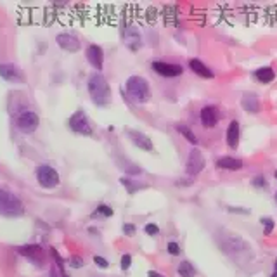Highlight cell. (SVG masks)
Listing matches in <instances>:
<instances>
[{"instance_id": "1", "label": "cell", "mask_w": 277, "mask_h": 277, "mask_svg": "<svg viewBox=\"0 0 277 277\" xmlns=\"http://www.w3.org/2000/svg\"><path fill=\"white\" fill-rule=\"evenodd\" d=\"M87 88L90 94L92 103L95 106L106 107L111 103V88L107 80L104 78L101 73H92L87 80Z\"/></svg>"}, {"instance_id": "2", "label": "cell", "mask_w": 277, "mask_h": 277, "mask_svg": "<svg viewBox=\"0 0 277 277\" xmlns=\"http://www.w3.org/2000/svg\"><path fill=\"white\" fill-rule=\"evenodd\" d=\"M125 88H127V94H128L130 101H133V103L137 104L148 103L149 97H151V88H149L148 80L139 75L130 76L128 80L125 82Z\"/></svg>"}, {"instance_id": "3", "label": "cell", "mask_w": 277, "mask_h": 277, "mask_svg": "<svg viewBox=\"0 0 277 277\" xmlns=\"http://www.w3.org/2000/svg\"><path fill=\"white\" fill-rule=\"evenodd\" d=\"M24 213L23 203L11 191L0 189V215L4 216H19Z\"/></svg>"}, {"instance_id": "4", "label": "cell", "mask_w": 277, "mask_h": 277, "mask_svg": "<svg viewBox=\"0 0 277 277\" xmlns=\"http://www.w3.org/2000/svg\"><path fill=\"white\" fill-rule=\"evenodd\" d=\"M37 180L43 189H54V187H57L59 182H61L59 173L50 165H40L37 168Z\"/></svg>"}, {"instance_id": "5", "label": "cell", "mask_w": 277, "mask_h": 277, "mask_svg": "<svg viewBox=\"0 0 277 277\" xmlns=\"http://www.w3.org/2000/svg\"><path fill=\"white\" fill-rule=\"evenodd\" d=\"M69 128H71L73 132L80 133V135H92V133H94L92 123L84 109H78L76 113L71 114V118H69Z\"/></svg>"}, {"instance_id": "6", "label": "cell", "mask_w": 277, "mask_h": 277, "mask_svg": "<svg viewBox=\"0 0 277 277\" xmlns=\"http://www.w3.org/2000/svg\"><path fill=\"white\" fill-rule=\"evenodd\" d=\"M38 125H40V118L35 111H23L16 118V127L23 133H33L38 128Z\"/></svg>"}, {"instance_id": "7", "label": "cell", "mask_w": 277, "mask_h": 277, "mask_svg": "<svg viewBox=\"0 0 277 277\" xmlns=\"http://www.w3.org/2000/svg\"><path fill=\"white\" fill-rule=\"evenodd\" d=\"M152 71H156L158 75L167 76V78H175L180 76L184 73V68L180 64H173V63H163V61H154L151 64Z\"/></svg>"}, {"instance_id": "8", "label": "cell", "mask_w": 277, "mask_h": 277, "mask_svg": "<svg viewBox=\"0 0 277 277\" xmlns=\"http://www.w3.org/2000/svg\"><path fill=\"white\" fill-rule=\"evenodd\" d=\"M206 161H205V156L199 149H191L189 152V158H187V165H186V170L189 175H197L201 173L203 168H205Z\"/></svg>"}, {"instance_id": "9", "label": "cell", "mask_w": 277, "mask_h": 277, "mask_svg": "<svg viewBox=\"0 0 277 277\" xmlns=\"http://www.w3.org/2000/svg\"><path fill=\"white\" fill-rule=\"evenodd\" d=\"M0 76L5 82H11V84H23L24 82L23 71L16 64H11V63H2L0 64Z\"/></svg>"}, {"instance_id": "10", "label": "cell", "mask_w": 277, "mask_h": 277, "mask_svg": "<svg viewBox=\"0 0 277 277\" xmlns=\"http://www.w3.org/2000/svg\"><path fill=\"white\" fill-rule=\"evenodd\" d=\"M56 42L66 52H78L80 50V40L73 33H59L56 37Z\"/></svg>"}, {"instance_id": "11", "label": "cell", "mask_w": 277, "mask_h": 277, "mask_svg": "<svg viewBox=\"0 0 277 277\" xmlns=\"http://www.w3.org/2000/svg\"><path fill=\"white\" fill-rule=\"evenodd\" d=\"M127 135H128V139L133 142V144L137 146L139 149H142V151H152L154 149V146H152V141L149 139L146 133L139 132V130H132L128 128L127 130Z\"/></svg>"}, {"instance_id": "12", "label": "cell", "mask_w": 277, "mask_h": 277, "mask_svg": "<svg viewBox=\"0 0 277 277\" xmlns=\"http://www.w3.org/2000/svg\"><path fill=\"white\" fill-rule=\"evenodd\" d=\"M199 118H201L203 127L213 128L218 123V120H220V113H218V109L215 106H205L201 109V113H199Z\"/></svg>"}, {"instance_id": "13", "label": "cell", "mask_w": 277, "mask_h": 277, "mask_svg": "<svg viewBox=\"0 0 277 277\" xmlns=\"http://www.w3.org/2000/svg\"><path fill=\"white\" fill-rule=\"evenodd\" d=\"M18 251L23 255V256L30 258L31 262L38 263V265L43 262V250L42 246H38V244H26V246L18 248Z\"/></svg>"}, {"instance_id": "14", "label": "cell", "mask_w": 277, "mask_h": 277, "mask_svg": "<svg viewBox=\"0 0 277 277\" xmlns=\"http://www.w3.org/2000/svg\"><path fill=\"white\" fill-rule=\"evenodd\" d=\"M87 61L90 63L92 66H94L95 69H103L104 66V50L101 49L99 45H88L87 47Z\"/></svg>"}, {"instance_id": "15", "label": "cell", "mask_w": 277, "mask_h": 277, "mask_svg": "<svg viewBox=\"0 0 277 277\" xmlns=\"http://www.w3.org/2000/svg\"><path fill=\"white\" fill-rule=\"evenodd\" d=\"M241 106L246 113H251V114H256L260 113V99L256 94H244L243 99H241Z\"/></svg>"}, {"instance_id": "16", "label": "cell", "mask_w": 277, "mask_h": 277, "mask_svg": "<svg viewBox=\"0 0 277 277\" xmlns=\"http://www.w3.org/2000/svg\"><path fill=\"white\" fill-rule=\"evenodd\" d=\"M239 137H241V128H239V122H231L229 123L227 133H225V139H227V146L231 149H235L239 146Z\"/></svg>"}, {"instance_id": "17", "label": "cell", "mask_w": 277, "mask_h": 277, "mask_svg": "<svg viewBox=\"0 0 277 277\" xmlns=\"http://www.w3.org/2000/svg\"><path fill=\"white\" fill-rule=\"evenodd\" d=\"M189 68L192 69L197 76H201V78H213V76H215V73H213L212 69L205 64V63L199 61V59H191Z\"/></svg>"}, {"instance_id": "18", "label": "cell", "mask_w": 277, "mask_h": 277, "mask_svg": "<svg viewBox=\"0 0 277 277\" xmlns=\"http://www.w3.org/2000/svg\"><path fill=\"white\" fill-rule=\"evenodd\" d=\"M216 167L220 170H241L243 168V161L237 160V158H231V156H224V158H218L216 160Z\"/></svg>"}, {"instance_id": "19", "label": "cell", "mask_w": 277, "mask_h": 277, "mask_svg": "<svg viewBox=\"0 0 277 277\" xmlns=\"http://www.w3.org/2000/svg\"><path fill=\"white\" fill-rule=\"evenodd\" d=\"M255 78H256L260 84H270V82H274V78H276V73H274L272 68L265 66V68H258L255 71Z\"/></svg>"}, {"instance_id": "20", "label": "cell", "mask_w": 277, "mask_h": 277, "mask_svg": "<svg viewBox=\"0 0 277 277\" xmlns=\"http://www.w3.org/2000/svg\"><path fill=\"white\" fill-rule=\"evenodd\" d=\"M141 35H139V31L133 30V28H128L127 30V45L130 47L132 50H137L139 47H141Z\"/></svg>"}, {"instance_id": "21", "label": "cell", "mask_w": 277, "mask_h": 277, "mask_svg": "<svg viewBox=\"0 0 277 277\" xmlns=\"http://www.w3.org/2000/svg\"><path fill=\"white\" fill-rule=\"evenodd\" d=\"M120 182H122V186L125 187L127 191H128V194H135L137 191L139 189H146V184H139V182H135V180H132L130 179V177H123L122 180H120Z\"/></svg>"}, {"instance_id": "22", "label": "cell", "mask_w": 277, "mask_h": 277, "mask_svg": "<svg viewBox=\"0 0 277 277\" xmlns=\"http://www.w3.org/2000/svg\"><path fill=\"white\" fill-rule=\"evenodd\" d=\"M175 128H177V132H179L180 135H184V139H186V141H189L191 144H197L196 133H194L187 125H182V123H179V125H175Z\"/></svg>"}, {"instance_id": "23", "label": "cell", "mask_w": 277, "mask_h": 277, "mask_svg": "<svg viewBox=\"0 0 277 277\" xmlns=\"http://www.w3.org/2000/svg\"><path fill=\"white\" fill-rule=\"evenodd\" d=\"M177 272H179L180 277H194V276H196V269H194L192 263L187 262V260H184V262L179 263V267H177Z\"/></svg>"}, {"instance_id": "24", "label": "cell", "mask_w": 277, "mask_h": 277, "mask_svg": "<svg viewBox=\"0 0 277 277\" xmlns=\"http://www.w3.org/2000/svg\"><path fill=\"white\" fill-rule=\"evenodd\" d=\"M262 225H263V234L265 235H270L274 231V220L272 218H262Z\"/></svg>"}, {"instance_id": "25", "label": "cell", "mask_w": 277, "mask_h": 277, "mask_svg": "<svg viewBox=\"0 0 277 277\" xmlns=\"http://www.w3.org/2000/svg\"><path fill=\"white\" fill-rule=\"evenodd\" d=\"M95 215H103V216H113V208L107 205H99L95 210Z\"/></svg>"}, {"instance_id": "26", "label": "cell", "mask_w": 277, "mask_h": 277, "mask_svg": "<svg viewBox=\"0 0 277 277\" xmlns=\"http://www.w3.org/2000/svg\"><path fill=\"white\" fill-rule=\"evenodd\" d=\"M167 251L170 255H173V256H177V255H180V246L177 243H173V241H171V243L167 244Z\"/></svg>"}, {"instance_id": "27", "label": "cell", "mask_w": 277, "mask_h": 277, "mask_svg": "<svg viewBox=\"0 0 277 277\" xmlns=\"http://www.w3.org/2000/svg\"><path fill=\"white\" fill-rule=\"evenodd\" d=\"M144 231H146V234H149V235H158L160 234V227L156 224H148L144 227Z\"/></svg>"}, {"instance_id": "28", "label": "cell", "mask_w": 277, "mask_h": 277, "mask_svg": "<svg viewBox=\"0 0 277 277\" xmlns=\"http://www.w3.org/2000/svg\"><path fill=\"white\" fill-rule=\"evenodd\" d=\"M132 267V256L130 255H123L122 256V270H128Z\"/></svg>"}, {"instance_id": "29", "label": "cell", "mask_w": 277, "mask_h": 277, "mask_svg": "<svg viewBox=\"0 0 277 277\" xmlns=\"http://www.w3.org/2000/svg\"><path fill=\"white\" fill-rule=\"evenodd\" d=\"M94 262L97 267H101V269H107L109 267V262H107L106 258H103V256H94Z\"/></svg>"}, {"instance_id": "30", "label": "cell", "mask_w": 277, "mask_h": 277, "mask_svg": "<svg viewBox=\"0 0 277 277\" xmlns=\"http://www.w3.org/2000/svg\"><path fill=\"white\" fill-rule=\"evenodd\" d=\"M251 184H253L255 187H267V180L263 179L262 175H258V177H255L253 182H251Z\"/></svg>"}, {"instance_id": "31", "label": "cell", "mask_w": 277, "mask_h": 277, "mask_svg": "<svg viewBox=\"0 0 277 277\" xmlns=\"http://www.w3.org/2000/svg\"><path fill=\"white\" fill-rule=\"evenodd\" d=\"M69 265L73 267V269H80L82 265H84V260L80 258V256H71V263Z\"/></svg>"}, {"instance_id": "32", "label": "cell", "mask_w": 277, "mask_h": 277, "mask_svg": "<svg viewBox=\"0 0 277 277\" xmlns=\"http://www.w3.org/2000/svg\"><path fill=\"white\" fill-rule=\"evenodd\" d=\"M123 232H125L127 235H133V234H135V225H133V224H125V225H123Z\"/></svg>"}, {"instance_id": "33", "label": "cell", "mask_w": 277, "mask_h": 277, "mask_svg": "<svg viewBox=\"0 0 277 277\" xmlns=\"http://www.w3.org/2000/svg\"><path fill=\"white\" fill-rule=\"evenodd\" d=\"M149 277H165L163 274H160V272H156V270H149V274H148Z\"/></svg>"}, {"instance_id": "34", "label": "cell", "mask_w": 277, "mask_h": 277, "mask_svg": "<svg viewBox=\"0 0 277 277\" xmlns=\"http://www.w3.org/2000/svg\"><path fill=\"white\" fill-rule=\"evenodd\" d=\"M229 212H239V213H250V210H241V208H229Z\"/></svg>"}, {"instance_id": "35", "label": "cell", "mask_w": 277, "mask_h": 277, "mask_svg": "<svg viewBox=\"0 0 277 277\" xmlns=\"http://www.w3.org/2000/svg\"><path fill=\"white\" fill-rule=\"evenodd\" d=\"M274 267H276V272H277V258H276V263H274Z\"/></svg>"}, {"instance_id": "36", "label": "cell", "mask_w": 277, "mask_h": 277, "mask_svg": "<svg viewBox=\"0 0 277 277\" xmlns=\"http://www.w3.org/2000/svg\"><path fill=\"white\" fill-rule=\"evenodd\" d=\"M270 277H277V272H274V274H272V276H270Z\"/></svg>"}, {"instance_id": "37", "label": "cell", "mask_w": 277, "mask_h": 277, "mask_svg": "<svg viewBox=\"0 0 277 277\" xmlns=\"http://www.w3.org/2000/svg\"><path fill=\"white\" fill-rule=\"evenodd\" d=\"M61 277H68V276H66V274H64V272H63V276H61Z\"/></svg>"}, {"instance_id": "38", "label": "cell", "mask_w": 277, "mask_h": 277, "mask_svg": "<svg viewBox=\"0 0 277 277\" xmlns=\"http://www.w3.org/2000/svg\"><path fill=\"white\" fill-rule=\"evenodd\" d=\"M274 175H276V179H277V171H276V173H274Z\"/></svg>"}, {"instance_id": "39", "label": "cell", "mask_w": 277, "mask_h": 277, "mask_svg": "<svg viewBox=\"0 0 277 277\" xmlns=\"http://www.w3.org/2000/svg\"><path fill=\"white\" fill-rule=\"evenodd\" d=\"M276 199H277V192H276Z\"/></svg>"}]
</instances>
